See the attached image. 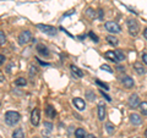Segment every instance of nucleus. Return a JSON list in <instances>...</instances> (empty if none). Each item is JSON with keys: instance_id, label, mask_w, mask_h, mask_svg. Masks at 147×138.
I'll use <instances>...</instances> for the list:
<instances>
[{"instance_id": "obj_5", "label": "nucleus", "mask_w": 147, "mask_h": 138, "mask_svg": "<svg viewBox=\"0 0 147 138\" xmlns=\"http://www.w3.org/2000/svg\"><path fill=\"white\" fill-rule=\"evenodd\" d=\"M31 39H32V34H31L30 31H22L20 33V36H18V43L21 45L27 44Z\"/></svg>"}, {"instance_id": "obj_19", "label": "nucleus", "mask_w": 147, "mask_h": 138, "mask_svg": "<svg viewBox=\"0 0 147 138\" xmlns=\"http://www.w3.org/2000/svg\"><path fill=\"white\" fill-rule=\"evenodd\" d=\"M12 138H25V133L22 131V128H17L12 133Z\"/></svg>"}, {"instance_id": "obj_12", "label": "nucleus", "mask_w": 147, "mask_h": 138, "mask_svg": "<svg viewBox=\"0 0 147 138\" xmlns=\"http://www.w3.org/2000/svg\"><path fill=\"white\" fill-rule=\"evenodd\" d=\"M37 52L43 56H49V50L47 49V47H44L43 44H38L37 45Z\"/></svg>"}, {"instance_id": "obj_1", "label": "nucleus", "mask_w": 147, "mask_h": 138, "mask_svg": "<svg viewBox=\"0 0 147 138\" xmlns=\"http://www.w3.org/2000/svg\"><path fill=\"white\" fill-rule=\"evenodd\" d=\"M21 120V115L17 111H6L5 113V122L9 126H15Z\"/></svg>"}, {"instance_id": "obj_21", "label": "nucleus", "mask_w": 147, "mask_h": 138, "mask_svg": "<svg viewBox=\"0 0 147 138\" xmlns=\"http://www.w3.org/2000/svg\"><path fill=\"white\" fill-rule=\"evenodd\" d=\"M140 110H141V113H142V115H146L147 116V102H142L141 104H140Z\"/></svg>"}, {"instance_id": "obj_41", "label": "nucleus", "mask_w": 147, "mask_h": 138, "mask_svg": "<svg viewBox=\"0 0 147 138\" xmlns=\"http://www.w3.org/2000/svg\"><path fill=\"white\" fill-rule=\"evenodd\" d=\"M145 137L147 138V130H146V132H145Z\"/></svg>"}, {"instance_id": "obj_33", "label": "nucleus", "mask_w": 147, "mask_h": 138, "mask_svg": "<svg viewBox=\"0 0 147 138\" xmlns=\"http://www.w3.org/2000/svg\"><path fill=\"white\" fill-rule=\"evenodd\" d=\"M142 61H144L146 65H147V54H146V53L142 54Z\"/></svg>"}, {"instance_id": "obj_3", "label": "nucleus", "mask_w": 147, "mask_h": 138, "mask_svg": "<svg viewBox=\"0 0 147 138\" xmlns=\"http://www.w3.org/2000/svg\"><path fill=\"white\" fill-rule=\"evenodd\" d=\"M37 28L40 29L42 32H44L45 34L48 36H55L58 33V29L53 26H49V25H42V23H38L37 25Z\"/></svg>"}, {"instance_id": "obj_32", "label": "nucleus", "mask_w": 147, "mask_h": 138, "mask_svg": "<svg viewBox=\"0 0 147 138\" xmlns=\"http://www.w3.org/2000/svg\"><path fill=\"white\" fill-rule=\"evenodd\" d=\"M103 16H104V12H103V10H98V20H103Z\"/></svg>"}, {"instance_id": "obj_36", "label": "nucleus", "mask_w": 147, "mask_h": 138, "mask_svg": "<svg viewBox=\"0 0 147 138\" xmlns=\"http://www.w3.org/2000/svg\"><path fill=\"white\" fill-rule=\"evenodd\" d=\"M4 61H5V56H4V55H1V56H0V62H1V65L4 64Z\"/></svg>"}, {"instance_id": "obj_40", "label": "nucleus", "mask_w": 147, "mask_h": 138, "mask_svg": "<svg viewBox=\"0 0 147 138\" xmlns=\"http://www.w3.org/2000/svg\"><path fill=\"white\" fill-rule=\"evenodd\" d=\"M87 138H97V137H94L93 135H90V136H87Z\"/></svg>"}, {"instance_id": "obj_24", "label": "nucleus", "mask_w": 147, "mask_h": 138, "mask_svg": "<svg viewBox=\"0 0 147 138\" xmlns=\"http://www.w3.org/2000/svg\"><path fill=\"white\" fill-rule=\"evenodd\" d=\"M115 54H117V56L119 59V61H124V60H125V55L123 54V52H120V50H115Z\"/></svg>"}, {"instance_id": "obj_17", "label": "nucleus", "mask_w": 147, "mask_h": 138, "mask_svg": "<svg viewBox=\"0 0 147 138\" xmlns=\"http://www.w3.org/2000/svg\"><path fill=\"white\" fill-rule=\"evenodd\" d=\"M134 67H135V71L139 73V75H145V72H146V70H145V67L141 65L140 62H135V65H134Z\"/></svg>"}, {"instance_id": "obj_14", "label": "nucleus", "mask_w": 147, "mask_h": 138, "mask_svg": "<svg viewBox=\"0 0 147 138\" xmlns=\"http://www.w3.org/2000/svg\"><path fill=\"white\" fill-rule=\"evenodd\" d=\"M45 114H47L48 117L54 119L55 115H57V111H55V109L52 107V105H49V107H47V109H45Z\"/></svg>"}, {"instance_id": "obj_34", "label": "nucleus", "mask_w": 147, "mask_h": 138, "mask_svg": "<svg viewBox=\"0 0 147 138\" xmlns=\"http://www.w3.org/2000/svg\"><path fill=\"white\" fill-rule=\"evenodd\" d=\"M37 71H36V67H33V66H31V71H30V75L32 76L33 75V73H36Z\"/></svg>"}, {"instance_id": "obj_29", "label": "nucleus", "mask_w": 147, "mask_h": 138, "mask_svg": "<svg viewBox=\"0 0 147 138\" xmlns=\"http://www.w3.org/2000/svg\"><path fill=\"white\" fill-rule=\"evenodd\" d=\"M100 68H102V70H104V71H107V72H109V73H113V70H112V68H110L108 65H102V66H100Z\"/></svg>"}, {"instance_id": "obj_18", "label": "nucleus", "mask_w": 147, "mask_h": 138, "mask_svg": "<svg viewBox=\"0 0 147 138\" xmlns=\"http://www.w3.org/2000/svg\"><path fill=\"white\" fill-rule=\"evenodd\" d=\"M71 72H72L76 77H82V76H84V72H82L80 68L77 67V66H75V65H71Z\"/></svg>"}, {"instance_id": "obj_22", "label": "nucleus", "mask_w": 147, "mask_h": 138, "mask_svg": "<svg viewBox=\"0 0 147 138\" xmlns=\"http://www.w3.org/2000/svg\"><path fill=\"white\" fill-rule=\"evenodd\" d=\"M96 84H97V86H99L100 88H103L104 90H109V86H108L107 83H103V82H100L99 80H97V81H96Z\"/></svg>"}, {"instance_id": "obj_27", "label": "nucleus", "mask_w": 147, "mask_h": 138, "mask_svg": "<svg viewBox=\"0 0 147 138\" xmlns=\"http://www.w3.org/2000/svg\"><path fill=\"white\" fill-rule=\"evenodd\" d=\"M88 36L91 37L92 40H93L94 43H98V40H99V39H98V37H97V34H96V33H93V32H90Z\"/></svg>"}, {"instance_id": "obj_11", "label": "nucleus", "mask_w": 147, "mask_h": 138, "mask_svg": "<svg viewBox=\"0 0 147 138\" xmlns=\"http://www.w3.org/2000/svg\"><path fill=\"white\" fill-rule=\"evenodd\" d=\"M104 56H105V59H108V60L113 61V62H119V59L117 56L115 52H107L104 54Z\"/></svg>"}, {"instance_id": "obj_30", "label": "nucleus", "mask_w": 147, "mask_h": 138, "mask_svg": "<svg viewBox=\"0 0 147 138\" xmlns=\"http://www.w3.org/2000/svg\"><path fill=\"white\" fill-rule=\"evenodd\" d=\"M44 127L47 128L48 131H52V128H53V125L50 122H44Z\"/></svg>"}, {"instance_id": "obj_20", "label": "nucleus", "mask_w": 147, "mask_h": 138, "mask_svg": "<svg viewBox=\"0 0 147 138\" xmlns=\"http://www.w3.org/2000/svg\"><path fill=\"white\" fill-rule=\"evenodd\" d=\"M26 83H27V81L25 80L24 77H20V78H17V80L15 81V86H17V87H21V86H26Z\"/></svg>"}, {"instance_id": "obj_15", "label": "nucleus", "mask_w": 147, "mask_h": 138, "mask_svg": "<svg viewBox=\"0 0 147 138\" xmlns=\"http://www.w3.org/2000/svg\"><path fill=\"white\" fill-rule=\"evenodd\" d=\"M105 117V107L104 105H98V119L100 121H103Z\"/></svg>"}, {"instance_id": "obj_7", "label": "nucleus", "mask_w": 147, "mask_h": 138, "mask_svg": "<svg viewBox=\"0 0 147 138\" xmlns=\"http://www.w3.org/2000/svg\"><path fill=\"white\" fill-rule=\"evenodd\" d=\"M140 99H139V95L137 94H132L130 98H129V105H130V108L132 109H136L140 107Z\"/></svg>"}, {"instance_id": "obj_6", "label": "nucleus", "mask_w": 147, "mask_h": 138, "mask_svg": "<svg viewBox=\"0 0 147 138\" xmlns=\"http://www.w3.org/2000/svg\"><path fill=\"white\" fill-rule=\"evenodd\" d=\"M31 123L33 126L39 125V109H33L31 113Z\"/></svg>"}, {"instance_id": "obj_35", "label": "nucleus", "mask_w": 147, "mask_h": 138, "mask_svg": "<svg viewBox=\"0 0 147 138\" xmlns=\"http://www.w3.org/2000/svg\"><path fill=\"white\" fill-rule=\"evenodd\" d=\"M38 62L40 64V65H44V66H49V64L48 62H44V61H42L40 59H38Z\"/></svg>"}, {"instance_id": "obj_4", "label": "nucleus", "mask_w": 147, "mask_h": 138, "mask_svg": "<svg viewBox=\"0 0 147 138\" xmlns=\"http://www.w3.org/2000/svg\"><path fill=\"white\" fill-rule=\"evenodd\" d=\"M105 29H107L108 32H110V33H113V34H115V33H120V26H119L117 22H114V21H108V22H105Z\"/></svg>"}, {"instance_id": "obj_23", "label": "nucleus", "mask_w": 147, "mask_h": 138, "mask_svg": "<svg viewBox=\"0 0 147 138\" xmlns=\"http://www.w3.org/2000/svg\"><path fill=\"white\" fill-rule=\"evenodd\" d=\"M105 130H107V132L109 133V135H112V133L114 132V125H112V123H105Z\"/></svg>"}, {"instance_id": "obj_28", "label": "nucleus", "mask_w": 147, "mask_h": 138, "mask_svg": "<svg viewBox=\"0 0 147 138\" xmlns=\"http://www.w3.org/2000/svg\"><path fill=\"white\" fill-rule=\"evenodd\" d=\"M6 42V39H5V34H4V32L3 31H0V44L4 45Z\"/></svg>"}, {"instance_id": "obj_38", "label": "nucleus", "mask_w": 147, "mask_h": 138, "mask_svg": "<svg viewBox=\"0 0 147 138\" xmlns=\"http://www.w3.org/2000/svg\"><path fill=\"white\" fill-rule=\"evenodd\" d=\"M144 36H145V38L147 39V28H146V29L144 31Z\"/></svg>"}, {"instance_id": "obj_10", "label": "nucleus", "mask_w": 147, "mask_h": 138, "mask_svg": "<svg viewBox=\"0 0 147 138\" xmlns=\"http://www.w3.org/2000/svg\"><path fill=\"white\" fill-rule=\"evenodd\" d=\"M130 122L132 123V125H140V123L142 122V117L139 114H131L130 115Z\"/></svg>"}, {"instance_id": "obj_37", "label": "nucleus", "mask_w": 147, "mask_h": 138, "mask_svg": "<svg viewBox=\"0 0 147 138\" xmlns=\"http://www.w3.org/2000/svg\"><path fill=\"white\" fill-rule=\"evenodd\" d=\"M0 82H1V83L4 82V76H3V73H1V75H0Z\"/></svg>"}, {"instance_id": "obj_9", "label": "nucleus", "mask_w": 147, "mask_h": 138, "mask_svg": "<svg viewBox=\"0 0 147 138\" xmlns=\"http://www.w3.org/2000/svg\"><path fill=\"white\" fill-rule=\"evenodd\" d=\"M121 82L126 88H132V87H134V81H132V78L129 77V76H124L121 78Z\"/></svg>"}, {"instance_id": "obj_25", "label": "nucleus", "mask_w": 147, "mask_h": 138, "mask_svg": "<svg viewBox=\"0 0 147 138\" xmlns=\"http://www.w3.org/2000/svg\"><path fill=\"white\" fill-rule=\"evenodd\" d=\"M86 15L88 16L91 20H93L94 18V16H96V13H94V11L92 10V9H87V11H86Z\"/></svg>"}, {"instance_id": "obj_2", "label": "nucleus", "mask_w": 147, "mask_h": 138, "mask_svg": "<svg viewBox=\"0 0 147 138\" xmlns=\"http://www.w3.org/2000/svg\"><path fill=\"white\" fill-rule=\"evenodd\" d=\"M126 25H127V29H129V33H130L132 37H136L140 32V26L137 23V21L134 20V18H129L126 21Z\"/></svg>"}, {"instance_id": "obj_31", "label": "nucleus", "mask_w": 147, "mask_h": 138, "mask_svg": "<svg viewBox=\"0 0 147 138\" xmlns=\"http://www.w3.org/2000/svg\"><path fill=\"white\" fill-rule=\"evenodd\" d=\"M100 94H102V95H103V98H105V99L108 100V102H110V100H112V98H110V96H109L108 94H105L103 90H100Z\"/></svg>"}, {"instance_id": "obj_39", "label": "nucleus", "mask_w": 147, "mask_h": 138, "mask_svg": "<svg viewBox=\"0 0 147 138\" xmlns=\"http://www.w3.org/2000/svg\"><path fill=\"white\" fill-rule=\"evenodd\" d=\"M118 70L119 71H124V67L123 66H118Z\"/></svg>"}, {"instance_id": "obj_13", "label": "nucleus", "mask_w": 147, "mask_h": 138, "mask_svg": "<svg viewBox=\"0 0 147 138\" xmlns=\"http://www.w3.org/2000/svg\"><path fill=\"white\" fill-rule=\"evenodd\" d=\"M105 39H107V42L110 44V45H113V47H117V45L119 44V40H118V38H115L114 36H107L105 37Z\"/></svg>"}, {"instance_id": "obj_26", "label": "nucleus", "mask_w": 147, "mask_h": 138, "mask_svg": "<svg viewBox=\"0 0 147 138\" xmlns=\"http://www.w3.org/2000/svg\"><path fill=\"white\" fill-rule=\"evenodd\" d=\"M86 95H87V99L88 100H94V98H96V95H94V93L92 90H87Z\"/></svg>"}, {"instance_id": "obj_8", "label": "nucleus", "mask_w": 147, "mask_h": 138, "mask_svg": "<svg viewBox=\"0 0 147 138\" xmlns=\"http://www.w3.org/2000/svg\"><path fill=\"white\" fill-rule=\"evenodd\" d=\"M72 103H74V105H75V108H76L77 110H80V111L85 110V108H86L85 100L81 99V98H74V99H72Z\"/></svg>"}, {"instance_id": "obj_16", "label": "nucleus", "mask_w": 147, "mask_h": 138, "mask_svg": "<svg viewBox=\"0 0 147 138\" xmlns=\"http://www.w3.org/2000/svg\"><path fill=\"white\" fill-rule=\"evenodd\" d=\"M75 138H87L86 131L84 128H76L75 131Z\"/></svg>"}]
</instances>
